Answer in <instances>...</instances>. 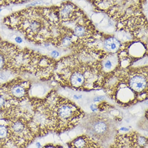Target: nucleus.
<instances>
[{
    "label": "nucleus",
    "instance_id": "obj_12",
    "mask_svg": "<svg viewBox=\"0 0 148 148\" xmlns=\"http://www.w3.org/2000/svg\"><path fill=\"white\" fill-rule=\"evenodd\" d=\"M71 40L68 37H66L62 40V45L64 46H68L70 44Z\"/></svg>",
    "mask_w": 148,
    "mask_h": 148
},
{
    "label": "nucleus",
    "instance_id": "obj_5",
    "mask_svg": "<svg viewBox=\"0 0 148 148\" xmlns=\"http://www.w3.org/2000/svg\"><path fill=\"white\" fill-rule=\"evenodd\" d=\"M124 85L131 89L137 95L138 93H141L147 86V81L145 78L140 76L132 77L128 84L124 83Z\"/></svg>",
    "mask_w": 148,
    "mask_h": 148
},
{
    "label": "nucleus",
    "instance_id": "obj_10",
    "mask_svg": "<svg viewBox=\"0 0 148 148\" xmlns=\"http://www.w3.org/2000/svg\"><path fill=\"white\" fill-rule=\"evenodd\" d=\"M105 44L106 47L108 49L114 51L118 48L119 44L116 39L111 38L106 41Z\"/></svg>",
    "mask_w": 148,
    "mask_h": 148
},
{
    "label": "nucleus",
    "instance_id": "obj_9",
    "mask_svg": "<svg viewBox=\"0 0 148 148\" xmlns=\"http://www.w3.org/2000/svg\"><path fill=\"white\" fill-rule=\"evenodd\" d=\"M74 7L71 4H67L61 8L60 16L64 19L69 18L73 11Z\"/></svg>",
    "mask_w": 148,
    "mask_h": 148
},
{
    "label": "nucleus",
    "instance_id": "obj_14",
    "mask_svg": "<svg viewBox=\"0 0 148 148\" xmlns=\"http://www.w3.org/2000/svg\"><path fill=\"white\" fill-rule=\"evenodd\" d=\"M104 67L106 69H110V68H112V64L111 61H107L106 62L104 63Z\"/></svg>",
    "mask_w": 148,
    "mask_h": 148
},
{
    "label": "nucleus",
    "instance_id": "obj_11",
    "mask_svg": "<svg viewBox=\"0 0 148 148\" xmlns=\"http://www.w3.org/2000/svg\"><path fill=\"white\" fill-rule=\"evenodd\" d=\"M75 32L76 34L78 36H82L84 34V29L80 27H77L76 28Z\"/></svg>",
    "mask_w": 148,
    "mask_h": 148
},
{
    "label": "nucleus",
    "instance_id": "obj_8",
    "mask_svg": "<svg viewBox=\"0 0 148 148\" xmlns=\"http://www.w3.org/2000/svg\"><path fill=\"white\" fill-rule=\"evenodd\" d=\"M24 28H25L26 32L29 34H37L42 31V26L40 21L34 19V20H27L23 23Z\"/></svg>",
    "mask_w": 148,
    "mask_h": 148
},
{
    "label": "nucleus",
    "instance_id": "obj_4",
    "mask_svg": "<svg viewBox=\"0 0 148 148\" xmlns=\"http://www.w3.org/2000/svg\"><path fill=\"white\" fill-rule=\"evenodd\" d=\"M51 90L49 85L42 83L31 84L29 91V97L35 99H41L46 97Z\"/></svg>",
    "mask_w": 148,
    "mask_h": 148
},
{
    "label": "nucleus",
    "instance_id": "obj_13",
    "mask_svg": "<svg viewBox=\"0 0 148 148\" xmlns=\"http://www.w3.org/2000/svg\"><path fill=\"white\" fill-rule=\"evenodd\" d=\"M51 56L53 58H57L60 56V53L57 51L54 50L51 52Z\"/></svg>",
    "mask_w": 148,
    "mask_h": 148
},
{
    "label": "nucleus",
    "instance_id": "obj_15",
    "mask_svg": "<svg viewBox=\"0 0 148 148\" xmlns=\"http://www.w3.org/2000/svg\"><path fill=\"white\" fill-rule=\"evenodd\" d=\"M14 40L18 44H22L23 42V39L20 36H16L15 38H14Z\"/></svg>",
    "mask_w": 148,
    "mask_h": 148
},
{
    "label": "nucleus",
    "instance_id": "obj_2",
    "mask_svg": "<svg viewBox=\"0 0 148 148\" xmlns=\"http://www.w3.org/2000/svg\"><path fill=\"white\" fill-rule=\"evenodd\" d=\"M31 85L29 82L23 79H12L0 88L7 94L11 99L16 102H22L29 97Z\"/></svg>",
    "mask_w": 148,
    "mask_h": 148
},
{
    "label": "nucleus",
    "instance_id": "obj_3",
    "mask_svg": "<svg viewBox=\"0 0 148 148\" xmlns=\"http://www.w3.org/2000/svg\"><path fill=\"white\" fill-rule=\"evenodd\" d=\"M106 121L103 119L102 120L100 119L99 120L97 119L96 121H90L87 129L94 138L97 139L98 140L106 141L110 134V127Z\"/></svg>",
    "mask_w": 148,
    "mask_h": 148
},
{
    "label": "nucleus",
    "instance_id": "obj_7",
    "mask_svg": "<svg viewBox=\"0 0 148 148\" xmlns=\"http://www.w3.org/2000/svg\"><path fill=\"white\" fill-rule=\"evenodd\" d=\"M11 142L8 121L6 119H0V147L5 146Z\"/></svg>",
    "mask_w": 148,
    "mask_h": 148
},
{
    "label": "nucleus",
    "instance_id": "obj_6",
    "mask_svg": "<svg viewBox=\"0 0 148 148\" xmlns=\"http://www.w3.org/2000/svg\"><path fill=\"white\" fill-rule=\"evenodd\" d=\"M73 148L99 147L97 142L90 136H80L73 140L70 143Z\"/></svg>",
    "mask_w": 148,
    "mask_h": 148
},
{
    "label": "nucleus",
    "instance_id": "obj_1",
    "mask_svg": "<svg viewBox=\"0 0 148 148\" xmlns=\"http://www.w3.org/2000/svg\"><path fill=\"white\" fill-rule=\"evenodd\" d=\"M44 110L37 111L43 125L55 131H65L75 127L82 119L84 114L74 102L58 95L52 91L43 99Z\"/></svg>",
    "mask_w": 148,
    "mask_h": 148
},
{
    "label": "nucleus",
    "instance_id": "obj_16",
    "mask_svg": "<svg viewBox=\"0 0 148 148\" xmlns=\"http://www.w3.org/2000/svg\"><path fill=\"white\" fill-rule=\"evenodd\" d=\"M1 38H0V41H1Z\"/></svg>",
    "mask_w": 148,
    "mask_h": 148
},
{
    "label": "nucleus",
    "instance_id": "obj_17",
    "mask_svg": "<svg viewBox=\"0 0 148 148\" xmlns=\"http://www.w3.org/2000/svg\"><path fill=\"white\" fill-rule=\"evenodd\" d=\"M22 1H23V0H22Z\"/></svg>",
    "mask_w": 148,
    "mask_h": 148
}]
</instances>
